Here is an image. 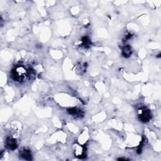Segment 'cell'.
<instances>
[{
	"label": "cell",
	"instance_id": "cell-1",
	"mask_svg": "<svg viewBox=\"0 0 161 161\" xmlns=\"http://www.w3.org/2000/svg\"><path fill=\"white\" fill-rule=\"evenodd\" d=\"M11 74L15 81L21 83L25 79L27 75H28V71L25 69L23 66L19 65L14 67Z\"/></svg>",
	"mask_w": 161,
	"mask_h": 161
},
{
	"label": "cell",
	"instance_id": "cell-2",
	"mask_svg": "<svg viewBox=\"0 0 161 161\" xmlns=\"http://www.w3.org/2000/svg\"><path fill=\"white\" fill-rule=\"evenodd\" d=\"M138 113V118L140 121L143 123H147L152 118L151 111L147 108H143L139 110Z\"/></svg>",
	"mask_w": 161,
	"mask_h": 161
},
{
	"label": "cell",
	"instance_id": "cell-3",
	"mask_svg": "<svg viewBox=\"0 0 161 161\" xmlns=\"http://www.w3.org/2000/svg\"><path fill=\"white\" fill-rule=\"evenodd\" d=\"M6 145L9 149L12 150V151L15 150L18 147L16 140H15L14 138H11V137L7 138L6 141Z\"/></svg>",
	"mask_w": 161,
	"mask_h": 161
},
{
	"label": "cell",
	"instance_id": "cell-4",
	"mask_svg": "<svg viewBox=\"0 0 161 161\" xmlns=\"http://www.w3.org/2000/svg\"><path fill=\"white\" fill-rule=\"evenodd\" d=\"M20 156L22 159L26 160H31L32 159V155L30 151L28 149H23L20 152Z\"/></svg>",
	"mask_w": 161,
	"mask_h": 161
},
{
	"label": "cell",
	"instance_id": "cell-5",
	"mask_svg": "<svg viewBox=\"0 0 161 161\" xmlns=\"http://www.w3.org/2000/svg\"><path fill=\"white\" fill-rule=\"evenodd\" d=\"M132 54V48L129 46V45H126L122 48V54L124 57H129Z\"/></svg>",
	"mask_w": 161,
	"mask_h": 161
},
{
	"label": "cell",
	"instance_id": "cell-6",
	"mask_svg": "<svg viewBox=\"0 0 161 161\" xmlns=\"http://www.w3.org/2000/svg\"><path fill=\"white\" fill-rule=\"evenodd\" d=\"M67 112L68 113L72 115H76L78 117H81V116H83L84 113L81 110H79L77 108H72L67 109Z\"/></svg>",
	"mask_w": 161,
	"mask_h": 161
},
{
	"label": "cell",
	"instance_id": "cell-7",
	"mask_svg": "<svg viewBox=\"0 0 161 161\" xmlns=\"http://www.w3.org/2000/svg\"><path fill=\"white\" fill-rule=\"evenodd\" d=\"M82 46H84L85 47H89V46L91 45V41L90 40H89V39L88 38V37H84L82 38Z\"/></svg>",
	"mask_w": 161,
	"mask_h": 161
},
{
	"label": "cell",
	"instance_id": "cell-8",
	"mask_svg": "<svg viewBox=\"0 0 161 161\" xmlns=\"http://www.w3.org/2000/svg\"><path fill=\"white\" fill-rule=\"evenodd\" d=\"M131 37H132V34L131 33H129V34H127L126 36H125V40H128V39H130Z\"/></svg>",
	"mask_w": 161,
	"mask_h": 161
},
{
	"label": "cell",
	"instance_id": "cell-9",
	"mask_svg": "<svg viewBox=\"0 0 161 161\" xmlns=\"http://www.w3.org/2000/svg\"><path fill=\"white\" fill-rule=\"evenodd\" d=\"M118 160H129V159H125V158H120V159H118Z\"/></svg>",
	"mask_w": 161,
	"mask_h": 161
}]
</instances>
